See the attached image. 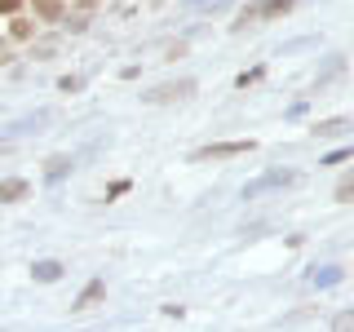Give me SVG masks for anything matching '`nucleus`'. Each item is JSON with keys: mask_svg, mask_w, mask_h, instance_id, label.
I'll use <instances>...</instances> for the list:
<instances>
[{"mask_svg": "<svg viewBox=\"0 0 354 332\" xmlns=\"http://www.w3.org/2000/svg\"><path fill=\"white\" fill-rule=\"evenodd\" d=\"M292 5H297V0H252V5L239 9V22H235V27H252V22H261V18H283Z\"/></svg>", "mask_w": 354, "mask_h": 332, "instance_id": "nucleus-1", "label": "nucleus"}, {"mask_svg": "<svg viewBox=\"0 0 354 332\" xmlns=\"http://www.w3.org/2000/svg\"><path fill=\"white\" fill-rule=\"evenodd\" d=\"M257 151V142L243 138V142H213V147H199L195 160H230V155H252Z\"/></svg>", "mask_w": 354, "mask_h": 332, "instance_id": "nucleus-2", "label": "nucleus"}, {"mask_svg": "<svg viewBox=\"0 0 354 332\" xmlns=\"http://www.w3.org/2000/svg\"><path fill=\"white\" fill-rule=\"evenodd\" d=\"M27 195H31L27 177H5V182H0V204H22Z\"/></svg>", "mask_w": 354, "mask_h": 332, "instance_id": "nucleus-3", "label": "nucleus"}, {"mask_svg": "<svg viewBox=\"0 0 354 332\" xmlns=\"http://www.w3.org/2000/svg\"><path fill=\"white\" fill-rule=\"evenodd\" d=\"M191 93H195V80H177V84H164L155 93H147V102H173V98H191Z\"/></svg>", "mask_w": 354, "mask_h": 332, "instance_id": "nucleus-4", "label": "nucleus"}, {"mask_svg": "<svg viewBox=\"0 0 354 332\" xmlns=\"http://www.w3.org/2000/svg\"><path fill=\"white\" fill-rule=\"evenodd\" d=\"M102 293H106V284H102V279H93L80 297H75V306H71V310H88V306H97V302H102Z\"/></svg>", "mask_w": 354, "mask_h": 332, "instance_id": "nucleus-5", "label": "nucleus"}, {"mask_svg": "<svg viewBox=\"0 0 354 332\" xmlns=\"http://www.w3.org/2000/svg\"><path fill=\"white\" fill-rule=\"evenodd\" d=\"M346 129H354L350 120H319V124H315V138H341Z\"/></svg>", "mask_w": 354, "mask_h": 332, "instance_id": "nucleus-6", "label": "nucleus"}, {"mask_svg": "<svg viewBox=\"0 0 354 332\" xmlns=\"http://www.w3.org/2000/svg\"><path fill=\"white\" fill-rule=\"evenodd\" d=\"M31 275H36L40 284H53V279H62V261H36Z\"/></svg>", "mask_w": 354, "mask_h": 332, "instance_id": "nucleus-7", "label": "nucleus"}, {"mask_svg": "<svg viewBox=\"0 0 354 332\" xmlns=\"http://www.w3.org/2000/svg\"><path fill=\"white\" fill-rule=\"evenodd\" d=\"M337 199H341V204H354V173H346L337 182Z\"/></svg>", "mask_w": 354, "mask_h": 332, "instance_id": "nucleus-8", "label": "nucleus"}, {"mask_svg": "<svg viewBox=\"0 0 354 332\" xmlns=\"http://www.w3.org/2000/svg\"><path fill=\"white\" fill-rule=\"evenodd\" d=\"M36 9H40V14L49 18V22H58V18H62V0H36Z\"/></svg>", "mask_w": 354, "mask_h": 332, "instance_id": "nucleus-9", "label": "nucleus"}, {"mask_svg": "<svg viewBox=\"0 0 354 332\" xmlns=\"http://www.w3.org/2000/svg\"><path fill=\"white\" fill-rule=\"evenodd\" d=\"M350 155H354V147H341V151H332V155H328V160H324V164H346V160H350Z\"/></svg>", "mask_w": 354, "mask_h": 332, "instance_id": "nucleus-10", "label": "nucleus"}, {"mask_svg": "<svg viewBox=\"0 0 354 332\" xmlns=\"http://www.w3.org/2000/svg\"><path fill=\"white\" fill-rule=\"evenodd\" d=\"M14 36H18V40H22V36H31V22H27V18H18V22H14Z\"/></svg>", "mask_w": 354, "mask_h": 332, "instance_id": "nucleus-11", "label": "nucleus"}, {"mask_svg": "<svg viewBox=\"0 0 354 332\" xmlns=\"http://www.w3.org/2000/svg\"><path fill=\"white\" fill-rule=\"evenodd\" d=\"M62 173H66V160H53V164H49V177H53V182H58Z\"/></svg>", "mask_w": 354, "mask_h": 332, "instance_id": "nucleus-12", "label": "nucleus"}, {"mask_svg": "<svg viewBox=\"0 0 354 332\" xmlns=\"http://www.w3.org/2000/svg\"><path fill=\"white\" fill-rule=\"evenodd\" d=\"M18 5L22 0H0V14H18Z\"/></svg>", "mask_w": 354, "mask_h": 332, "instance_id": "nucleus-13", "label": "nucleus"}]
</instances>
